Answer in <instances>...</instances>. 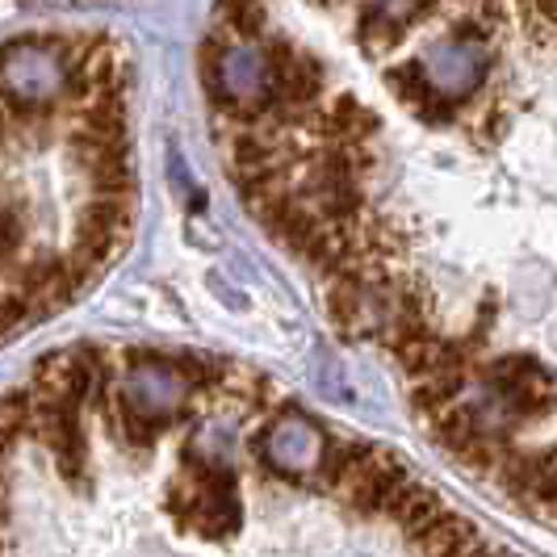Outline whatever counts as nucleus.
Returning a JSON list of instances; mask_svg holds the SVG:
<instances>
[{
  "label": "nucleus",
  "instance_id": "nucleus-1",
  "mask_svg": "<svg viewBox=\"0 0 557 557\" xmlns=\"http://www.w3.org/2000/svg\"><path fill=\"white\" fill-rule=\"evenodd\" d=\"M0 84H4L9 110L47 117L55 106L67 101L72 63L59 51L55 34L51 38H17L0 51Z\"/></svg>",
  "mask_w": 557,
  "mask_h": 557
},
{
  "label": "nucleus",
  "instance_id": "nucleus-2",
  "mask_svg": "<svg viewBox=\"0 0 557 557\" xmlns=\"http://www.w3.org/2000/svg\"><path fill=\"white\" fill-rule=\"evenodd\" d=\"M482 386L491 394H499L503 403L520 416V423L545 419L549 411H557V377L545 364L529 361V357L495 361L482 373Z\"/></svg>",
  "mask_w": 557,
  "mask_h": 557
},
{
  "label": "nucleus",
  "instance_id": "nucleus-3",
  "mask_svg": "<svg viewBox=\"0 0 557 557\" xmlns=\"http://www.w3.org/2000/svg\"><path fill=\"white\" fill-rule=\"evenodd\" d=\"M419 63H423V72H428V84L436 88V97L466 106L478 88H482V81H486L491 55H486V42L445 38V42H432Z\"/></svg>",
  "mask_w": 557,
  "mask_h": 557
},
{
  "label": "nucleus",
  "instance_id": "nucleus-4",
  "mask_svg": "<svg viewBox=\"0 0 557 557\" xmlns=\"http://www.w3.org/2000/svg\"><path fill=\"white\" fill-rule=\"evenodd\" d=\"M189 394H194V382L185 377V369L164 361H147L122 377V407L156 423L181 416L189 407Z\"/></svg>",
  "mask_w": 557,
  "mask_h": 557
},
{
  "label": "nucleus",
  "instance_id": "nucleus-5",
  "mask_svg": "<svg viewBox=\"0 0 557 557\" xmlns=\"http://www.w3.org/2000/svg\"><path fill=\"white\" fill-rule=\"evenodd\" d=\"M256 453H260L277 474L302 478V474H314V470L323 466V457H327V436H323L307 416L281 411V416L269 423V432L256 441Z\"/></svg>",
  "mask_w": 557,
  "mask_h": 557
},
{
  "label": "nucleus",
  "instance_id": "nucleus-6",
  "mask_svg": "<svg viewBox=\"0 0 557 557\" xmlns=\"http://www.w3.org/2000/svg\"><path fill=\"white\" fill-rule=\"evenodd\" d=\"M403 482H411L403 457L391 448H373L357 466V474L344 482V499L352 503V511H361V516H377V511H386V503Z\"/></svg>",
  "mask_w": 557,
  "mask_h": 557
},
{
  "label": "nucleus",
  "instance_id": "nucleus-7",
  "mask_svg": "<svg viewBox=\"0 0 557 557\" xmlns=\"http://www.w3.org/2000/svg\"><path fill=\"white\" fill-rule=\"evenodd\" d=\"M386 516H391L398 529L419 536V532L432 529L445 516V503H441V495L432 486H423V482H403L391 495V503H386Z\"/></svg>",
  "mask_w": 557,
  "mask_h": 557
},
{
  "label": "nucleus",
  "instance_id": "nucleus-8",
  "mask_svg": "<svg viewBox=\"0 0 557 557\" xmlns=\"http://www.w3.org/2000/svg\"><path fill=\"white\" fill-rule=\"evenodd\" d=\"M411 541H416V549L423 557H461V554H470L474 545H482L474 524L461 520V516H453V511H445L432 529H423L419 536H411Z\"/></svg>",
  "mask_w": 557,
  "mask_h": 557
},
{
  "label": "nucleus",
  "instance_id": "nucleus-9",
  "mask_svg": "<svg viewBox=\"0 0 557 557\" xmlns=\"http://www.w3.org/2000/svg\"><path fill=\"white\" fill-rule=\"evenodd\" d=\"M373 453V445H364V441H348V436H335L332 445H327V457H323V466H319V486H327V491H344V482L357 474V466H361L364 457Z\"/></svg>",
  "mask_w": 557,
  "mask_h": 557
},
{
  "label": "nucleus",
  "instance_id": "nucleus-10",
  "mask_svg": "<svg viewBox=\"0 0 557 557\" xmlns=\"http://www.w3.org/2000/svg\"><path fill=\"white\" fill-rule=\"evenodd\" d=\"M386 88H391L398 101H407L416 113H423L432 101H436V88L428 84V72H423V63H403V67H391L386 72Z\"/></svg>",
  "mask_w": 557,
  "mask_h": 557
}]
</instances>
